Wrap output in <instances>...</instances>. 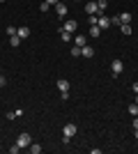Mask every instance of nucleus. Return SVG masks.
Wrapping results in <instances>:
<instances>
[{"label": "nucleus", "mask_w": 138, "mask_h": 154, "mask_svg": "<svg viewBox=\"0 0 138 154\" xmlns=\"http://www.w3.org/2000/svg\"><path fill=\"white\" fill-rule=\"evenodd\" d=\"M76 131H78V127H76L74 122L65 124V129H62V143H65V145H69V140L76 136Z\"/></svg>", "instance_id": "nucleus-1"}, {"label": "nucleus", "mask_w": 138, "mask_h": 154, "mask_svg": "<svg viewBox=\"0 0 138 154\" xmlns=\"http://www.w3.org/2000/svg\"><path fill=\"white\" fill-rule=\"evenodd\" d=\"M16 145H19L21 149H23V147H30V145H32V136L28 134V131L19 134V138H16Z\"/></svg>", "instance_id": "nucleus-2"}, {"label": "nucleus", "mask_w": 138, "mask_h": 154, "mask_svg": "<svg viewBox=\"0 0 138 154\" xmlns=\"http://www.w3.org/2000/svg\"><path fill=\"white\" fill-rule=\"evenodd\" d=\"M122 71H124V62H122L120 58H115V60L111 62V74H113V76H120Z\"/></svg>", "instance_id": "nucleus-3"}, {"label": "nucleus", "mask_w": 138, "mask_h": 154, "mask_svg": "<svg viewBox=\"0 0 138 154\" xmlns=\"http://www.w3.org/2000/svg\"><path fill=\"white\" fill-rule=\"evenodd\" d=\"M97 26L101 28V30H108V28H111V19L104 16V14H97Z\"/></svg>", "instance_id": "nucleus-4"}, {"label": "nucleus", "mask_w": 138, "mask_h": 154, "mask_svg": "<svg viewBox=\"0 0 138 154\" xmlns=\"http://www.w3.org/2000/svg\"><path fill=\"white\" fill-rule=\"evenodd\" d=\"M62 30H67V32H72V35H74V32L78 30V21L67 19V21H65V26H62Z\"/></svg>", "instance_id": "nucleus-5"}, {"label": "nucleus", "mask_w": 138, "mask_h": 154, "mask_svg": "<svg viewBox=\"0 0 138 154\" xmlns=\"http://www.w3.org/2000/svg\"><path fill=\"white\" fill-rule=\"evenodd\" d=\"M85 14H87V16H94V14H99L97 2H94V0H87V5H85Z\"/></svg>", "instance_id": "nucleus-6"}, {"label": "nucleus", "mask_w": 138, "mask_h": 154, "mask_svg": "<svg viewBox=\"0 0 138 154\" xmlns=\"http://www.w3.org/2000/svg\"><path fill=\"white\" fill-rule=\"evenodd\" d=\"M67 12H69V9H67V5H65V2H58V5H55V14H58L60 19H65V16H67Z\"/></svg>", "instance_id": "nucleus-7"}, {"label": "nucleus", "mask_w": 138, "mask_h": 154, "mask_svg": "<svg viewBox=\"0 0 138 154\" xmlns=\"http://www.w3.org/2000/svg\"><path fill=\"white\" fill-rule=\"evenodd\" d=\"M16 35H19L21 39H28V37H30V28H28V26H21V28H16Z\"/></svg>", "instance_id": "nucleus-8"}, {"label": "nucleus", "mask_w": 138, "mask_h": 154, "mask_svg": "<svg viewBox=\"0 0 138 154\" xmlns=\"http://www.w3.org/2000/svg\"><path fill=\"white\" fill-rule=\"evenodd\" d=\"M58 90L60 92H69V81H67V78H58Z\"/></svg>", "instance_id": "nucleus-9"}, {"label": "nucleus", "mask_w": 138, "mask_h": 154, "mask_svg": "<svg viewBox=\"0 0 138 154\" xmlns=\"http://www.w3.org/2000/svg\"><path fill=\"white\" fill-rule=\"evenodd\" d=\"M60 39H62L65 44H69V42L74 39V35H72V32H67V30H62V28H60Z\"/></svg>", "instance_id": "nucleus-10"}, {"label": "nucleus", "mask_w": 138, "mask_h": 154, "mask_svg": "<svg viewBox=\"0 0 138 154\" xmlns=\"http://www.w3.org/2000/svg\"><path fill=\"white\" fill-rule=\"evenodd\" d=\"M81 55H83V58H92V55H94V48H92V46H83V48H81Z\"/></svg>", "instance_id": "nucleus-11"}, {"label": "nucleus", "mask_w": 138, "mask_h": 154, "mask_svg": "<svg viewBox=\"0 0 138 154\" xmlns=\"http://www.w3.org/2000/svg\"><path fill=\"white\" fill-rule=\"evenodd\" d=\"M85 44H87V39L83 37V35H76V37H74V46H81V48H83Z\"/></svg>", "instance_id": "nucleus-12"}, {"label": "nucleus", "mask_w": 138, "mask_h": 154, "mask_svg": "<svg viewBox=\"0 0 138 154\" xmlns=\"http://www.w3.org/2000/svg\"><path fill=\"white\" fill-rule=\"evenodd\" d=\"M106 7H108V0H97V9H99V14H104V12H106Z\"/></svg>", "instance_id": "nucleus-13"}, {"label": "nucleus", "mask_w": 138, "mask_h": 154, "mask_svg": "<svg viewBox=\"0 0 138 154\" xmlns=\"http://www.w3.org/2000/svg\"><path fill=\"white\" fill-rule=\"evenodd\" d=\"M127 110H129V115H138V103L136 101H133V103H129V106H127Z\"/></svg>", "instance_id": "nucleus-14"}, {"label": "nucleus", "mask_w": 138, "mask_h": 154, "mask_svg": "<svg viewBox=\"0 0 138 154\" xmlns=\"http://www.w3.org/2000/svg\"><path fill=\"white\" fill-rule=\"evenodd\" d=\"M131 19H133V16H131V14H129V12L120 14V21H122V23H131ZM122 23H120V26H122Z\"/></svg>", "instance_id": "nucleus-15"}, {"label": "nucleus", "mask_w": 138, "mask_h": 154, "mask_svg": "<svg viewBox=\"0 0 138 154\" xmlns=\"http://www.w3.org/2000/svg\"><path fill=\"white\" fill-rule=\"evenodd\" d=\"M101 35V28L99 26H90V37H99Z\"/></svg>", "instance_id": "nucleus-16"}, {"label": "nucleus", "mask_w": 138, "mask_h": 154, "mask_svg": "<svg viewBox=\"0 0 138 154\" xmlns=\"http://www.w3.org/2000/svg\"><path fill=\"white\" fill-rule=\"evenodd\" d=\"M9 44H12V48H16V46L21 44V37H19V35H14V37H9Z\"/></svg>", "instance_id": "nucleus-17"}, {"label": "nucleus", "mask_w": 138, "mask_h": 154, "mask_svg": "<svg viewBox=\"0 0 138 154\" xmlns=\"http://www.w3.org/2000/svg\"><path fill=\"white\" fill-rule=\"evenodd\" d=\"M28 149H30V154H39V152H41V145H37V143H32V145H30V147H28Z\"/></svg>", "instance_id": "nucleus-18"}, {"label": "nucleus", "mask_w": 138, "mask_h": 154, "mask_svg": "<svg viewBox=\"0 0 138 154\" xmlns=\"http://www.w3.org/2000/svg\"><path fill=\"white\" fill-rule=\"evenodd\" d=\"M122 35H131V26H129V23H122Z\"/></svg>", "instance_id": "nucleus-19"}, {"label": "nucleus", "mask_w": 138, "mask_h": 154, "mask_svg": "<svg viewBox=\"0 0 138 154\" xmlns=\"http://www.w3.org/2000/svg\"><path fill=\"white\" fill-rule=\"evenodd\" d=\"M72 55L74 58H81V46H72Z\"/></svg>", "instance_id": "nucleus-20"}, {"label": "nucleus", "mask_w": 138, "mask_h": 154, "mask_svg": "<svg viewBox=\"0 0 138 154\" xmlns=\"http://www.w3.org/2000/svg\"><path fill=\"white\" fill-rule=\"evenodd\" d=\"M48 9H51V5H48V2H46V0H44V2H41V5H39V12H48Z\"/></svg>", "instance_id": "nucleus-21"}, {"label": "nucleus", "mask_w": 138, "mask_h": 154, "mask_svg": "<svg viewBox=\"0 0 138 154\" xmlns=\"http://www.w3.org/2000/svg\"><path fill=\"white\" fill-rule=\"evenodd\" d=\"M19 152H21V147H19V145H16V143H14L12 147H9V154H19Z\"/></svg>", "instance_id": "nucleus-22"}, {"label": "nucleus", "mask_w": 138, "mask_h": 154, "mask_svg": "<svg viewBox=\"0 0 138 154\" xmlns=\"http://www.w3.org/2000/svg\"><path fill=\"white\" fill-rule=\"evenodd\" d=\"M120 23H122V21H120V14H118V16H113V19H111V26H120Z\"/></svg>", "instance_id": "nucleus-23"}, {"label": "nucleus", "mask_w": 138, "mask_h": 154, "mask_svg": "<svg viewBox=\"0 0 138 154\" xmlns=\"http://www.w3.org/2000/svg\"><path fill=\"white\" fill-rule=\"evenodd\" d=\"M7 35H9V37H14V35H16V28H14V26H7Z\"/></svg>", "instance_id": "nucleus-24"}, {"label": "nucleus", "mask_w": 138, "mask_h": 154, "mask_svg": "<svg viewBox=\"0 0 138 154\" xmlns=\"http://www.w3.org/2000/svg\"><path fill=\"white\" fill-rule=\"evenodd\" d=\"M87 23H90V26H97V14H94V16H87Z\"/></svg>", "instance_id": "nucleus-25"}, {"label": "nucleus", "mask_w": 138, "mask_h": 154, "mask_svg": "<svg viewBox=\"0 0 138 154\" xmlns=\"http://www.w3.org/2000/svg\"><path fill=\"white\" fill-rule=\"evenodd\" d=\"M5 85H7V78H5V76H0V90H2Z\"/></svg>", "instance_id": "nucleus-26"}, {"label": "nucleus", "mask_w": 138, "mask_h": 154, "mask_svg": "<svg viewBox=\"0 0 138 154\" xmlns=\"http://www.w3.org/2000/svg\"><path fill=\"white\" fill-rule=\"evenodd\" d=\"M131 124H133V129H138V115H133V122Z\"/></svg>", "instance_id": "nucleus-27"}, {"label": "nucleus", "mask_w": 138, "mask_h": 154, "mask_svg": "<svg viewBox=\"0 0 138 154\" xmlns=\"http://www.w3.org/2000/svg\"><path fill=\"white\" fill-rule=\"evenodd\" d=\"M131 90H133V92H136V94H138V81H136V83L131 85Z\"/></svg>", "instance_id": "nucleus-28"}, {"label": "nucleus", "mask_w": 138, "mask_h": 154, "mask_svg": "<svg viewBox=\"0 0 138 154\" xmlns=\"http://www.w3.org/2000/svg\"><path fill=\"white\" fill-rule=\"evenodd\" d=\"M46 2H48V5H58L60 0H46Z\"/></svg>", "instance_id": "nucleus-29"}, {"label": "nucleus", "mask_w": 138, "mask_h": 154, "mask_svg": "<svg viewBox=\"0 0 138 154\" xmlns=\"http://www.w3.org/2000/svg\"><path fill=\"white\" fill-rule=\"evenodd\" d=\"M136 103H138V94H136Z\"/></svg>", "instance_id": "nucleus-30"}, {"label": "nucleus", "mask_w": 138, "mask_h": 154, "mask_svg": "<svg viewBox=\"0 0 138 154\" xmlns=\"http://www.w3.org/2000/svg\"><path fill=\"white\" fill-rule=\"evenodd\" d=\"M0 2H5V0H0Z\"/></svg>", "instance_id": "nucleus-31"}]
</instances>
